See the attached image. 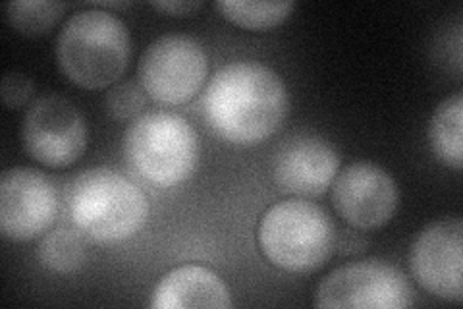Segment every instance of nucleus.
I'll return each mask as SVG.
<instances>
[{
	"mask_svg": "<svg viewBox=\"0 0 463 309\" xmlns=\"http://www.w3.org/2000/svg\"><path fill=\"white\" fill-rule=\"evenodd\" d=\"M288 90L277 72L259 63H232L209 82L203 111L216 136L232 145L267 141L288 116Z\"/></svg>",
	"mask_w": 463,
	"mask_h": 309,
	"instance_id": "obj_1",
	"label": "nucleus"
},
{
	"mask_svg": "<svg viewBox=\"0 0 463 309\" xmlns=\"http://www.w3.org/2000/svg\"><path fill=\"white\" fill-rule=\"evenodd\" d=\"M56 64L83 90H107L118 82L132 58L126 24L103 8H85L71 16L56 37Z\"/></svg>",
	"mask_w": 463,
	"mask_h": 309,
	"instance_id": "obj_2",
	"label": "nucleus"
},
{
	"mask_svg": "<svg viewBox=\"0 0 463 309\" xmlns=\"http://www.w3.org/2000/svg\"><path fill=\"white\" fill-rule=\"evenodd\" d=\"M68 211L87 238L114 244L134 238L149 218V201L128 176L112 169H91L70 188Z\"/></svg>",
	"mask_w": 463,
	"mask_h": 309,
	"instance_id": "obj_3",
	"label": "nucleus"
},
{
	"mask_svg": "<svg viewBox=\"0 0 463 309\" xmlns=\"http://www.w3.org/2000/svg\"><path fill=\"white\" fill-rule=\"evenodd\" d=\"M259 246L274 267L313 273L335 254L336 228L321 205L303 198L286 199L260 218Z\"/></svg>",
	"mask_w": 463,
	"mask_h": 309,
	"instance_id": "obj_4",
	"label": "nucleus"
},
{
	"mask_svg": "<svg viewBox=\"0 0 463 309\" xmlns=\"http://www.w3.org/2000/svg\"><path fill=\"white\" fill-rule=\"evenodd\" d=\"M197 134L184 116L155 111L139 114L124 138L128 163L147 182L170 188L190 179L197 165Z\"/></svg>",
	"mask_w": 463,
	"mask_h": 309,
	"instance_id": "obj_5",
	"label": "nucleus"
},
{
	"mask_svg": "<svg viewBox=\"0 0 463 309\" xmlns=\"http://www.w3.org/2000/svg\"><path fill=\"white\" fill-rule=\"evenodd\" d=\"M315 307L405 309L413 288L405 275L384 259H361L328 273L315 290Z\"/></svg>",
	"mask_w": 463,
	"mask_h": 309,
	"instance_id": "obj_6",
	"label": "nucleus"
},
{
	"mask_svg": "<svg viewBox=\"0 0 463 309\" xmlns=\"http://www.w3.org/2000/svg\"><path fill=\"white\" fill-rule=\"evenodd\" d=\"M209 58L187 35H163L145 49L137 76L143 92L163 105H184L205 83Z\"/></svg>",
	"mask_w": 463,
	"mask_h": 309,
	"instance_id": "obj_7",
	"label": "nucleus"
},
{
	"mask_svg": "<svg viewBox=\"0 0 463 309\" xmlns=\"http://www.w3.org/2000/svg\"><path fill=\"white\" fill-rule=\"evenodd\" d=\"M87 136L85 116L64 95H43L24 114V150L49 169H64L80 160L85 153Z\"/></svg>",
	"mask_w": 463,
	"mask_h": 309,
	"instance_id": "obj_8",
	"label": "nucleus"
},
{
	"mask_svg": "<svg viewBox=\"0 0 463 309\" xmlns=\"http://www.w3.org/2000/svg\"><path fill=\"white\" fill-rule=\"evenodd\" d=\"M58 215V194L45 174L14 167L0 179V234L10 242L43 238Z\"/></svg>",
	"mask_w": 463,
	"mask_h": 309,
	"instance_id": "obj_9",
	"label": "nucleus"
},
{
	"mask_svg": "<svg viewBox=\"0 0 463 309\" xmlns=\"http://www.w3.org/2000/svg\"><path fill=\"white\" fill-rule=\"evenodd\" d=\"M332 205L355 230L388 225L398 209V186L383 167L361 160L347 165L332 182Z\"/></svg>",
	"mask_w": 463,
	"mask_h": 309,
	"instance_id": "obj_10",
	"label": "nucleus"
},
{
	"mask_svg": "<svg viewBox=\"0 0 463 309\" xmlns=\"http://www.w3.org/2000/svg\"><path fill=\"white\" fill-rule=\"evenodd\" d=\"M463 223L440 218L427 225L410 249V267L415 281L429 294L446 302L463 300Z\"/></svg>",
	"mask_w": 463,
	"mask_h": 309,
	"instance_id": "obj_11",
	"label": "nucleus"
},
{
	"mask_svg": "<svg viewBox=\"0 0 463 309\" xmlns=\"http://www.w3.org/2000/svg\"><path fill=\"white\" fill-rule=\"evenodd\" d=\"M338 169L340 157L335 147L309 131L288 136L272 159L274 182L298 198L323 196L335 182Z\"/></svg>",
	"mask_w": 463,
	"mask_h": 309,
	"instance_id": "obj_12",
	"label": "nucleus"
},
{
	"mask_svg": "<svg viewBox=\"0 0 463 309\" xmlns=\"http://www.w3.org/2000/svg\"><path fill=\"white\" fill-rule=\"evenodd\" d=\"M230 305L232 298L222 278L201 265H184L165 275L151 298V307L155 309H228Z\"/></svg>",
	"mask_w": 463,
	"mask_h": 309,
	"instance_id": "obj_13",
	"label": "nucleus"
},
{
	"mask_svg": "<svg viewBox=\"0 0 463 309\" xmlns=\"http://www.w3.org/2000/svg\"><path fill=\"white\" fill-rule=\"evenodd\" d=\"M463 95L456 93L444 99L434 111L430 126H429V140L432 153L442 165L454 170H461L463 165Z\"/></svg>",
	"mask_w": 463,
	"mask_h": 309,
	"instance_id": "obj_14",
	"label": "nucleus"
},
{
	"mask_svg": "<svg viewBox=\"0 0 463 309\" xmlns=\"http://www.w3.org/2000/svg\"><path fill=\"white\" fill-rule=\"evenodd\" d=\"M214 8L222 16L243 29H270L277 27L292 14L296 3H245V0H221Z\"/></svg>",
	"mask_w": 463,
	"mask_h": 309,
	"instance_id": "obj_15",
	"label": "nucleus"
},
{
	"mask_svg": "<svg viewBox=\"0 0 463 309\" xmlns=\"http://www.w3.org/2000/svg\"><path fill=\"white\" fill-rule=\"evenodd\" d=\"M66 12L64 3H47V0H16L6 5V18L10 25L22 35H45L62 20Z\"/></svg>",
	"mask_w": 463,
	"mask_h": 309,
	"instance_id": "obj_16",
	"label": "nucleus"
},
{
	"mask_svg": "<svg viewBox=\"0 0 463 309\" xmlns=\"http://www.w3.org/2000/svg\"><path fill=\"white\" fill-rule=\"evenodd\" d=\"M39 259L54 273H74L85 263V246L78 234L70 230H54L43 237L39 244Z\"/></svg>",
	"mask_w": 463,
	"mask_h": 309,
	"instance_id": "obj_17",
	"label": "nucleus"
},
{
	"mask_svg": "<svg viewBox=\"0 0 463 309\" xmlns=\"http://www.w3.org/2000/svg\"><path fill=\"white\" fill-rule=\"evenodd\" d=\"M145 105H147V97H145L143 87H139L136 82L116 83L105 97L109 116L118 122H126L129 119L136 121Z\"/></svg>",
	"mask_w": 463,
	"mask_h": 309,
	"instance_id": "obj_18",
	"label": "nucleus"
},
{
	"mask_svg": "<svg viewBox=\"0 0 463 309\" xmlns=\"http://www.w3.org/2000/svg\"><path fill=\"white\" fill-rule=\"evenodd\" d=\"M33 93L35 83L24 72H6L3 82H0V99H3V105L10 111L25 107L33 99Z\"/></svg>",
	"mask_w": 463,
	"mask_h": 309,
	"instance_id": "obj_19",
	"label": "nucleus"
},
{
	"mask_svg": "<svg viewBox=\"0 0 463 309\" xmlns=\"http://www.w3.org/2000/svg\"><path fill=\"white\" fill-rule=\"evenodd\" d=\"M365 246H367V240L364 237H359L357 232L345 230V234H342L340 247L344 254H359V252H364Z\"/></svg>",
	"mask_w": 463,
	"mask_h": 309,
	"instance_id": "obj_20",
	"label": "nucleus"
},
{
	"mask_svg": "<svg viewBox=\"0 0 463 309\" xmlns=\"http://www.w3.org/2000/svg\"><path fill=\"white\" fill-rule=\"evenodd\" d=\"M156 10H163L166 14H172V16H187V14L201 8V3H153Z\"/></svg>",
	"mask_w": 463,
	"mask_h": 309,
	"instance_id": "obj_21",
	"label": "nucleus"
}]
</instances>
